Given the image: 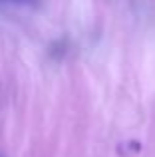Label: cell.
Returning <instances> with one entry per match:
<instances>
[]
</instances>
